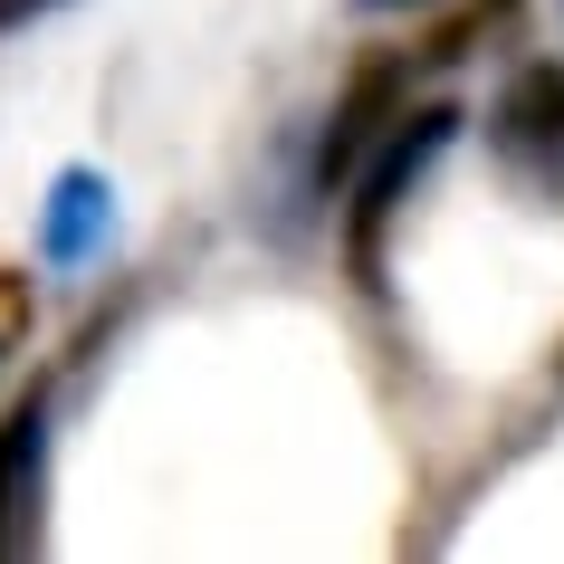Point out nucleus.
<instances>
[{
	"mask_svg": "<svg viewBox=\"0 0 564 564\" xmlns=\"http://www.w3.org/2000/svg\"><path fill=\"white\" fill-rule=\"evenodd\" d=\"M392 124H402V67H364V77H355V96L335 106L326 144H316V182H326V192H345V182L364 173V153L383 144Z\"/></svg>",
	"mask_w": 564,
	"mask_h": 564,
	"instance_id": "20e7f679",
	"label": "nucleus"
},
{
	"mask_svg": "<svg viewBox=\"0 0 564 564\" xmlns=\"http://www.w3.org/2000/svg\"><path fill=\"white\" fill-rule=\"evenodd\" d=\"M39 498H48V412L0 421V564H20L39 545Z\"/></svg>",
	"mask_w": 564,
	"mask_h": 564,
	"instance_id": "7ed1b4c3",
	"label": "nucleus"
},
{
	"mask_svg": "<svg viewBox=\"0 0 564 564\" xmlns=\"http://www.w3.org/2000/svg\"><path fill=\"white\" fill-rule=\"evenodd\" d=\"M449 134H459L449 106H402V124L373 144V163H364V182H355V220H345L364 288H383V230L402 220V202H412L421 182H431V163L449 153Z\"/></svg>",
	"mask_w": 564,
	"mask_h": 564,
	"instance_id": "f257e3e1",
	"label": "nucleus"
},
{
	"mask_svg": "<svg viewBox=\"0 0 564 564\" xmlns=\"http://www.w3.org/2000/svg\"><path fill=\"white\" fill-rule=\"evenodd\" d=\"M48 10H67V0H0V30H30V20H48Z\"/></svg>",
	"mask_w": 564,
	"mask_h": 564,
	"instance_id": "0eeeda50",
	"label": "nucleus"
},
{
	"mask_svg": "<svg viewBox=\"0 0 564 564\" xmlns=\"http://www.w3.org/2000/svg\"><path fill=\"white\" fill-rule=\"evenodd\" d=\"M355 10H412V0H355Z\"/></svg>",
	"mask_w": 564,
	"mask_h": 564,
	"instance_id": "6e6552de",
	"label": "nucleus"
},
{
	"mask_svg": "<svg viewBox=\"0 0 564 564\" xmlns=\"http://www.w3.org/2000/svg\"><path fill=\"white\" fill-rule=\"evenodd\" d=\"M20 335H30V278H0V364L20 355Z\"/></svg>",
	"mask_w": 564,
	"mask_h": 564,
	"instance_id": "423d86ee",
	"label": "nucleus"
},
{
	"mask_svg": "<svg viewBox=\"0 0 564 564\" xmlns=\"http://www.w3.org/2000/svg\"><path fill=\"white\" fill-rule=\"evenodd\" d=\"M488 153L527 202H564V58L517 67L488 106Z\"/></svg>",
	"mask_w": 564,
	"mask_h": 564,
	"instance_id": "f03ea898",
	"label": "nucleus"
},
{
	"mask_svg": "<svg viewBox=\"0 0 564 564\" xmlns=\"http://www.w3.org/2000/svg\"><path fill=\"white\" fill-rule=\"evenodd\" d=\"M106 230H116V192H106V173H58L48 220H39V259H48V268H87L96 249H106Z\"/></svg>",
	"mask_w": 564,
	"mask_h": 564,
	"instance_id": "39448f33",
	"label": "nucleus"
}]
</instances>
